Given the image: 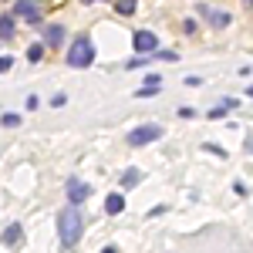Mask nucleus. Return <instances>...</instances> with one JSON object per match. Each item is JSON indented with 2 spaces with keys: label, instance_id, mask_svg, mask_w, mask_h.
<instances>
[{
  "label": "nucleus",
  "instance_id": "nucleus-1",
  "mask_svg": "<svg viewBox=\"0 0 253 253\" xmlns=\"http://www.w3.org/2000/svg\"><path fill=\"white\" fill-rule=\"evenodd\" d=\"M58 233H61V243L71 250L75 243L81 240V213L75 210V203L68 206V210H61V216H58Z\"/></svg>",
  "mask_w": 253,
  "mask_h": 253
},
{
  "label": "nucleus",
  "instance_id": "nucleus-2",
  "mask_svg": "<svg viewBox=\"0 0 253 253\" xmlns=\"http://www.w3.org/2000/svg\"><path fill=\"white\" fill-rule=\"evenodd\" d=\"M95 61V47H91V38H75L71 51H68V64L71 68H88Z\"/></svg>",
  "mask_w": 253,
  "mask_h": 253
},
{
  "label": "nucleus",
  "instance_id": "nucleus-3",
  "mask_svg": "<svg viewBox=\"0 0 253 253\" xmlns=\"http://www.w3.org/2000/svg\"><path fill=\"white\" fill-rule=\"evenodd\" d=\"M156 138H162V125H138L128 132V145H149Z\"/></svg>",
  "mask_w": 253,
  "mask_h": 253
},
{
  "label": "nucleus",
  "instance_id": "nucleus-4",
  "mask_svg": "<svg viewBox=\"0 0 253 253\" xmlns=\"http://www.w3.org/2000/svg\"><path fill=\"white\" fill-rule=\"evenodd\" d=\"M14 17H24V20H31V24H38L41 20L38 0H17V3H14Z\"/></svg>",
  "mask_w": 253,
  "mask_h": 253
},
{
  "label": "nucleus",
  "instance_id": "nucleus-5",
  "mask_svg": "<svg viewBox=\"0 0 253 253\" xmlns=\"http://www.w3.org/2000/svg\"><path fill=\"white\" fill-rule=\"evenodd\" d=\"M88 196H91V186H88V182H81V179H68V199H71L75 206L84 203Z\"/></svg>",
  "mask_w": 253,
  "mask_h": 253
},
{
  "label": "nucleus",
  "instance_id": "nucleus-6",
  "mask_svg": "<svg viewBox=\"0 0 253 253\" xmlns=\"http://www.w3.org/2000/svg\"><path fill=\"white\" fill-rule=\"evenodd\" d=\"M196 14H199V17H206L213 27H226V24H230V14H219V10L206 7V3H199V7H196Z\"/></svg>",
  "mask_w": 253,
  "mask_h": 253
},
{
  "label": "nucleus",
  "instance_id": "nucleus-7",
  "mask_svg": "<svg viewBox=\"0 0 253 253\" xmlns=\"http://www.w3.org/2000/svg\"><path fill=\"white\" fill-rule=\"evenodd\" d=\"M159 38L152 34V31H135V51L142 54V51H156Z\"/></svg>",
  "mask_w": 253,
  "mask_h": 253
},
{
  "label": "nucleus",
  "instance_id": "nucleus-8",
  "mask_svg": "<svg viewBox=\"0 0 253 253\" xmlns=\"http://www.w3.org/2000/svg\"><path fill=\"white\" fill-rule=\"evenodd\" d=\"M159 91H162V78H159V75H149L145 84L138 88V98H152V95H159Z\"/></svg>",
  "mask_w": 253,
  "mask_h": 253
},
{
  "label": "nucleus",
  "instance_id": "nucleus-9",
  "mask_svg": "<svg viewBox=\"0 0 253 253\" xmlns=\"http://www.w3.org/2000/svg\"><path fill=\"white\" fill-rule=\"evenodd\" d=\"M61 41H64V27L51 24V27L44 31V44H47V47H61Z\"/></svg>",
  "mask_w": 253,
  "mask_h": 253
},
{
  "label": "nucleus",
  "instance_id": "nucleus-10",
  "mask_svg": "<svg viewBox=\"0 0 253 253\" xmlns=\"http://www.w3.org/2000/svg\"><path fill=\"white\" fill-rule=\"evenodd\" d=\"M122 210H125V196L122 193H112L108 199H105V213L115 216V213H122Z\"/></svg>",
  "mask_w": 253,
  "mask_h": 253
},
{
  "label": "nucleus",
  "instance_id": "nucleus-11",
  "mask_svg": "<svg viewBox=\"0 0 253 253\" xmlns=\"http://www.w3.org/2000/svg\"><path fill=\"white\" fill-rule=\"evenodd\" d=\"M138 182H142V172H138V169H128V172H122V189H135Z\"/></svg>",
  "mask_w": 253,
  "mask_h": 253
},
{
  "label": "nucleus",
  "instance_id": "nucleus-12",
  "mask_svg": "<svg viewBox=\"0 0 253 253\" xmlns=\"http://www.w3.org/2000/svg\"><path fill=\"white\" fill-rule=\"evenodd\" d=\"M17 240H20V223H10V226L0 233V243H7V247H10V243H17Z\"/></svg>",
  "mask_w": 253,
  "mask_h": 253
},
{
  "label": "nucleus",
  "instance_id": "nucleus-13",
  "mask_svg": "<svg viewBox=\"0 0 253 253\" xmlns=\"http://www.w3.org/2000/svg\"><path fill=\"white\" fill-rule=\"evenodd\" d=\"M0 38L3 41L14 38V17H0Z\"/></svg>",
  "mask_w": 253,
  "mask_h": 253
},
{
  "label": "nucleus",
  "instance_id": "nucleus-14",
  "mask_svg": "<svg viewBox=\"0 0 253 253\" xmlns=\"http://www.w3.org/2000/svg\"><path fill=\"white\" fill-rule=\"evenodd\" d=\"M115 10L118 14H132L135 10V0H115Z\"/></svg>",
  "mask_w": 253,
  "mask_h": 253
},
{
  "label": "nucleus",
  "instance_id": "nucleus-15",
  "mask_svg": "<svg viewBox=\"0 0 253 253\" xmlns=\"http://www.w3.org/2000/svg\"><path fill=\"white\" fill-rule=\"evenodd\" d=\"M0 122H3L7 128H14V125H20V115H17V112H3V118H0Z\"/></svg>",
  "mask_w": 253,
  "mask_h": 253
},
{
  "label": "nucleus",
  "instance_id": "nucleus-16",
  "mask_svg": "<svg viewBox=\"0 0 253 253\" xmlns=\"http://www.w3.org/2000/svg\"><path fill=\"white\" fill-rule=\"evenodd\" d=\"M41 54H44V47H41V44H34V47L27 51V58H31V61H41Z\"/></svg>",
  "mask_w": 253,
  "mask_h": 253
},
{
  "label": "nucleus",
  "instance_id": "nucleus-17",
  "mask_svg": "<svg viewBox=\"0 0 253 253\" xmlns=\"http://www.w3.org/2000/svg\"><path fill=\"white\" fill-rule=\"evenodd\" d=\"M10 64H14V58H0V75H3V71H10Z\"/></svg>",
  "mask_w": 253,
  "mask_h": 253
},
{
  "label": "nucleus",
  "instance_id": "nucleus-18",
  "mask_svg": "<svg viewBox=\"0 0 253 253\" xmlns=\"http://www.w3.org/2000/svg\"><path fill=\"white\" fill-rule=\"evenodd\" d=\"M226 115V105H219V108H213V112H210V118H223Z\"/></svg>",
  "mask_w": 253,
  "mask_h": 253
},
{
  "label": "nucleus",
  "instance_id": "nucleus-19",
  "mask_svg": "<svg viewBox=\"0 0 253 253\" xmlns=\"http://www.w3.org/2000/svg\"><path fill=\"white\" fill-rule=\"evenodd\" d=\"M247 152H253V135H250V138H247Z\"/></svg>",
  "mask_w": 253,
  "mask_h": 253
},
{
  "label": "nucleus",
  "instance_id": "nucleus-20",
  "mask_svg": "<svg viewBox=\"0 0 253 253\" xmlns=\"http://www.w3.org/2000/svg\"><path fill=\"white\" fill-rule=\"evenodd\" d=\"M247 95H250V98H253V84H250V88H247Z\"/></svg>",
  "mask_w": 253,
  "mask_h": 253
},
{
  "label": "nucleus",
  "instance_id": "nucleus-21",
  "mask_svg": "<svg viewBox=\"0 0 253 253\" xmlns=\"http://www.w3.org/2000/svg\"><path fill=\"white\" fill-rule=\"evenodd\" d=\"M84 3H91V0H84Z\"/></svg>",
  "mask_w": 253,
  "mask_h": 253
},
{
  "label": "nucleus",
  "instance_id": "nucleus-22",
  "mask_svg": "<svg viewBox=\"0 0 253 253\" xmlns=\"http://www.w3.org/2000/svg\"><path fill=\"white\" fill-rule=\"evenodd\" d=\"M247 3H253V0H247Z\"/></svg>",
  "mask_w": 253,
  "mask_h": 253
}]
</instances>
